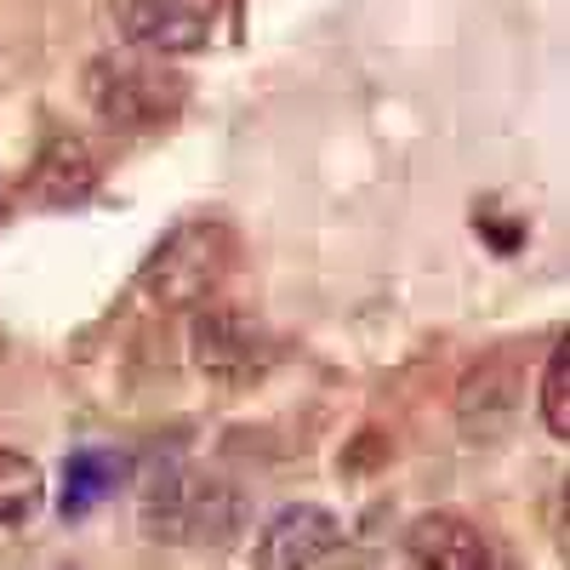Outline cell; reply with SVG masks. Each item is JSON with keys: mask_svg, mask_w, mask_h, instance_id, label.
Returning <instances> with one entry per match:
<instances>
[{"mask_svg": "<svg viewBox=\"0 0 570 570\" xmlns=\"http://www.w3.org/2000/svg\"><path fill=\"white\" fill-rule=\"evenodd\" d=\"M126 480V456L120 451H75L63 462V513L86 519L109 491H120Z\"/></svg>", "mask_w": 570, "mask_h": 570, "instance_id": "cell-9", "label": "cell"}, {"mask_svg": "<svg viewBox=\"0 0 570 570\" xmlns=\"http://www.w3.org/2000/svg\"><path fill=\"white\" fill-rule=\"evenodd\" d=\"M91 183H98V166H91L86 142L75 131H52L40 142V155L29 166V200L35 206H80L91 195Z\"/></svg>", "mask_w": 570, "mask_h": 570, "instance_id": "cell-8", "label": "cell"}, {"mask_svg": "<svg viewBox=\"0 0 570 570\" xmlns=\"http://www.w3.org/2000/svg\"><path fill=\"white\" fill-rule=\"evenodd\" d=\"M120 35L142 52H200L217 35V0H109Z\"/></svg>", "mask_w": 570, "mask_h": 570, "instance_id": "cell-4", "label": "cell"}, {"mask_svg": "<svg viewBox=\"0 0 570 570\" xmlns=\"http://www.w3.org/2000/svg\"><path fill=\"white\" fill-rule=\"evenodd\" d=\"M246 519V502L228 485L206 480V473L171 468L155 480L149 502H142V525L160 542H223Z\"/></svg>", "mask_w": 570, "mask_h": 570, "instance_id": "cell-2", "label": "cell"}, {"mask_svg": "<svg viewBox=\"0 0 570 570\" xmlns=\"http://www.w3.org/2000/svg\"><path fill=\"white\" fill-rule=\"evenodd\" d=\"M46 502V473L35 456L12 451V445H0V531H18L29 525V519L40 513Z\"/></svg>", "mask_w": 570, "mask_h": 570, "instance_id": "cell-10", "label": "cell"}, {"mask_svg": "<svg viewBox=\"0 0 570 570\" xmlns=\"http://www.w3.org/2000/svg\"><path fill=\"white\" fill-rule=\"evenodd\" d=\"M228 263L234 234L223 223H177L142 263V292L160 297L166 308H195L223 285Z\"/></svg>", "mask_w": 570, "mask_h": 570, "instance_id": "cell-1", "label": "cell"}, {"mask_svg": "<svg viewBox=\"0 0 570 570\" xmlns=\"http://www.w3.org/2000/svg\"><path fill=\"white\" fill-rule=\"evenodd\" d=\"M195 360L206 376L217 383H252L257 365H263V337L246 314L234 308H212L195 320Z\"/></svg>", "mask_w": 570, "mask_h": 570, "instance_id": "cell-6", "label": "cell"}, {"mask_svg": "<svg viewBox=\"0 0 570 570\" xmlns=\"http://www.w3.org/2000/svg\"><path fill=\"white\" fill-rule=\"evenodd\" d=\"M405 570H491V548L468 519L428 513L405 531Z\"/></svg>", "mask_w": 570, "mask_h": 570, "instance_id": "cell-7", "label": "cell"}, {"mask_svg": "<svg viewBox=\"0 0 570 570\" xmlns=\"http://www.w3.org/2000/svg\"><path fill=\"white\" fill-rule=\"evenodd\" d=\"M542 422H548V434L570 440V337H559L548 376H542Z\"/></svg>", "mask_w": 570, "mask_h": 570, "instance_id": "cell-11", "label": "cell"}, {"mask_svg": "<svg viewBox=\"0 0 570 570\" xmlns=\"http://www.w3.org/2000/svg\"><path fill=\"white\" fill-rule=\"evenodd\" d=\"M183 75L155 63L149 52L142 58H98L86 69V98L104 120L115 126H160L183 109Z\"/></svg>", "mask_w": 570, "mask_h": 570, "instance_id": "cell-3", "label": "cell"}, {"mask_svg": "<svg viewBox=\"0 0 570 570\" xmlns=\"http://www.w3.org/2000/svg\"><path fill=\"white\" fill-rule=\"evenodd\" d=\"M343 548V525L314 502L279 508L257 537V570H320Z\"/></svg>", "mask_w": 570, "mask_h": 570, "instance_id": "cell-5", "label": "cell"}]
</instances>
